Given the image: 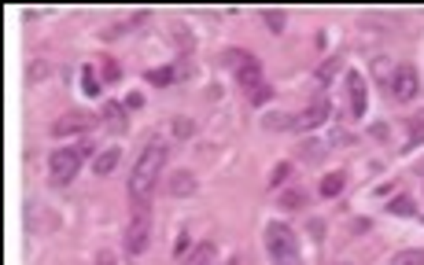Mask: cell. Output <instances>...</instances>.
<instances>
[{"instance_id": "1", "label": "cell", "mask_w": 424, "mask_h": 265, "mask_svg": "<svg viewBox=\"0 0 424 265\" xmlns=\"http://www.w3.org/2000/svg\"><path fill=\"white\" fill-rule=\"evenodd\" d=\"M166 159H170V147L162 137H148L144 144V152L133 166V173H129V203L133 207H148V199L159 185L162 170H166Z\"/></svg>"}, {"instance_id": "2", "label": "cell", "mask_w": 424, "mask_h": 265, "mask_svg": "<svg viewBox=\"0 0 424 265\" xmlns=\"http://www.w3.org/2000/svg\"><path fill=\"white\" fill-rule=\"evenodd\" d=\"M266 251L277 261H284V258H296L299 254V236H296V228L284 225V221H269L266 225Z\"/></svg>"}, {"instance_id": "3", "label": "cell", "mask_w": 424, "mask_h": 265, "mask_svg": "<svg viewBox=\"0 0 424 265\" xmlns=\"http://www.w3.org/2000/svg\"><path fill=\"white\" fill-rule=\"evenodd\" d=\"M78 170H81V152L78 147H56V152L48 155V180H52L56 188H67L78 177Z\"/></svg>"}, {"instance_id": "4", "label": "cell", "mask_w": 424, "mask_h": 265, "mask_svg": "<svg viewBox=\"0 0 424 265\" xmlns=\"http://www.w3.org/2000/svg\"><path fill=\"white\" fill-rule=\"evenodd\" d=\"M148 236H152V207H133L129 225H126V236H122L126 254H144Z\"/></svg>"}, {"instance_id": "5", "label": "cell", "mask_w": 424, "mask_h": 265, "mask_svg": "<svg viewBox=\"0 0 424 265\" xmlns=\"http://www.w3.org/2000/svg\"><path fill=\"white\" fill-rule=\"evenodd\" d=\"M387 92H391V99H395V104H410V99L420 92V74H417V66L402 63L399 70H395V78H391Z\"/></svg>"}, {"instance_id": "6", "label": "cell", "mask_w": 424, "mask_h": 265, "mask_svg": "<svg viewBox=\"0 0 424 265\" xmlns=\"http://www.w3.org/2000/svg\"><path fill=\"white\" fill-rule=\"evenodd\" d=\"M92 125H96L92 114H85V111H67L63 118L52 122V137H81V132H89Z\"/></svg>"}, {"instance_id": "7", "label": "cell", "mask_w": 424, "mask_h": 265, "mask_svg": "<svg viewBox=\"0 0 424 265\" xmlns=\"http://www.w3.org/2000/svg\"><path fill=\"white\" fill-rule=\"evenodd\" d=\"M347 92H351V114H354V118H365V111H369V85H365V78L358 74V70H347Z\"/></svg>"}, {"instance_id": "8", "label": "cell", "mask_w": 424, "mask_h": 265, "mask_svg": "<svg viewBox=\"0 0 424 265\" xmlns=\"http://www.w3.org/2000/svg\"><path fill=\"white\" fill-rule=\"evenodd\" d=\"M329 114H332L329 99H325V96H317V99H314V104H310L303 114H296V125H291V129H299V132H306V129H317L325 118H329Z\"/></svg>"}, {"instance_id": "9", "label": "cell", "mask_w": 424, "mask_h": 265, "mask_svg": "<svg viewBox=\"0 0 424 265\" xmlns=\"http://www.w3.org/2000/svg\"><path fill=\"white\" fill-rule=\"evenodd\" d=\"M236 85L243 89V96H251L258 85H266V81H262V63H258L255 56H251V59L236 70Z\"/></svg>"}, {"instance_id": "10", "label": "cell", "mask_w": 424, "mask_h": 265, "mask_svg": "<svg viewBox=\"0 0 424 265\" xmlns=\"http://www.w3.org/2000/svg\"><path fill=\"white\" fill-rule=\"evenodd\" d=\"M195 177L188 173V170H177V173H170V180H166V192L170 195H177V199H185V195H195Z\"/></svg>"}, {"instance_id": "11", "label": "cell", "mask_w": 424, "mask_h": 265, "mask_svg": "<svg viewBox=\"0 0 424 265\" xmlns=\"http://www.w3.org/2000/svg\"><path fill=\"white\" fill-rule=\"evenodd\" d=\"M119 159H122L119 147H104L100 155H92V173L96 177H111V173H115V166H119Z\"/></svg>"}, {"instance_id": "12", "label": "cell", "mask_w": 424, "mask_h": 265, "mask_svg": "<svg viewBox=\"0 0 424 265\" xmlns=\"http://www.w3.org/2000/svg\"><path fill=\"white\" fill-rule=\"evenodd\" d=\"M104 125L111 132H126L129 122H126V104H115V99H107L104 104Z\"/></svg>"}, {"instance_id": "13", "label": "cell", "mask_w": 424, "mask_h": 265, "mask_svg": "<svg viewBox=\"0 0 424 265\" xmlns=\"http://www.w3.org/2000/svg\"><path fill=\"white\" fill-rule=\"evenodd\" d=\"M185 265H218V243L203 240L200 247H192V254H188Z\"/></svg>"}, {"instance_id": "14", "label": "cell", "mask_w": 424, "mask_h": 265, "mask_svg": "<svg viewBox=\"0 0 424 265\" xmlns=\"http://www.w3.org/2000/svg\"><path fill=\"white\" fill-rule=\"evenodd\" d=\"M277 207H281V210H288V214L306 210V207H310V195H306L303 188H291V192H284L281 199H277Z\"/></svg>"}, {"instance_id": "15", "label": "cell", "mask_w": 424, "mask_h": 265, "mask_svg": "<svg viewBox=\"0 0 424 265\" xmlns=\"http://www.w3.org/2000/svg\"><path fill=\"white\" fill-rule=\"evenodd\" d=\"M344 188H347V173H344V170H336V173H325V177H321V195H325V199H336Z\"/></svg>"}, {"instance_id": "16", "label": "cell", "mask_w": 424, "mask_h": 265, "mask_svg": "<svg viewBox=\"0 0 424 265\" xmlns=\"http://www.w3.org/2000/svg\"><path fill=\"white\" fill-rule=\"evenodd\" d=\"M100 89H104V81L96 78V66H92V63H85V66H81V92L96 99V96H100Z\"/></svg>"}, {"instance_id": "17", "label": "cell", "mask_w": 424, "mask_h": 265, "mask_svg": "<svg viewBox=\"0 0 424 265\" xmlns=\"http://www.w3.org/2000/svg\"><path fill=\"white\" fill-rule=\"evenodd\" d=\"M384 210L391 214V218H413V214H417V207H413V199H410V195H395Z\"/></svg>"}, {"instance_id": "18", "label": "cell", "mask_w": 424, "mask_h": 265, "mask_svg": "<svg viewBox=\"0 0 424 265\" xmlns=\"http://www.w3.org/2000/svg\"><path fill=\"white\" fill-rule=\"evenodd\" d=\"M144 81H148V85L166 89V85H174V81H177V74H174V66H159V70H148V74H144Z\"/></svg>"}, {"instance_id": "19", "label": "cell", "mask_w": 424, "mask_h": 265, "mask_svg": "<svg viewBox=\"0 0 424 265\" xmlns=\"http://www.w3.org/2000/svg\"><path fill=\"white\" fill-rule=\"evenodd\" d=\"M174 44H177V52H181L185 59L195 52V37H192V33H188L185 26H174Z\"/></svg>"}, {"instance_id": "20", "label": "cell", "mask_w": 424, "mask_h": 265, "mask_svg": "<svg viewBox=\"0 0 424 265\" xmlns=\"http://www.w3.org/2000/svg\"><path fill=\"white\" fill-rule=\"evenodd\" d=\"M339 70H344V59H339V56L325 59V63L317 66V81H321V85H329V81H332V78H336Z\"/></svg>"}, {"instance_id": "21", "label": "cell", "mask_w": 424, "mask_h": 265, "mask_svg": "<svg viewBox=\"0 0 424 265\" xmlns=\"http://www.w3.org/2000/svg\"><path fill=\"white\" fill-rule=\"evenodd\" d=\"M262 23L269 26V33H284V23H288V15L281 8H262Z\"/></svg>"}, {"instance_id": "22", "label": "cell", "mask_w": 424, "mask_h": 265, "mask_svg": "<svg viewBox=\"0 0 424 265\" xmlns=\"http://www.w3.org/2000/svg\"><path fill=\"white\" fill-rule=\"evenodd\" d=\"M251 59V52H243V48H225V52H222V66H233V70H240V66L243 63H248Z\"/></svg>"}, {"instance_id": "23", "label": "cell", "mask_w": 424, "mask_h": 265, "mask_svg": "<svg viewBox=\"0 0 424 265\" xmlns=\"http://www.w3.org/2000/svg\"><path fill=\"white\" fill-rule=\"evenodd\" d=\"M303 162H317L321 155H325V144L321 140H306V144H299V152H296Z\"/></svg>"}, {"instance_id": "24", "label": "cell", "mask_w": 424, "mask_h": 265, "mask_svg": "<svg viewBox=\"0 0 424 265\" xmlns=\"http://www.w3.org/2000/svg\"><path fill=\"white\" fill-rule=\"evenodd\" d=\"M262 125H266V129H277V132H281V129H291V125H296V114H266Z\"/></svg>"}, {"instance_id": "25", "label": "cell", "mask_w": 424, "mask_h": 265, "mask_svg": "<svg viewBox=\"0 0 424 265\" xmlns=\"http://www.w3.org/2000/svg\"><path fill=\"white\" fill-rule=\"evenodd\" d=\"M288 177H291V162H277L269 170V188H281Z\"/></svg>"}, {"instance_id": "26", "label": "cell", "mask_w": 424, "mask_h": 265, "mask_svg": "<svg viewBox=\"0 0 424 265\" xmlns=\"http://www.w3.org/2000/svg\"><path fill=\"white\" fill-rule=\"evenodd\" d=\"M387 265H424V251H399Z\"/></svg>"}, {"instance_id": "27", "label": "cell", "mask_w": 424, "mask_h": 265, "mask_svg": "<svg viewBox=\"0 0 424 265\" xmlns=\"http://www.w3.org/2000/svg\"><path fill=\"white\" fill-rule=\"evenodd\" d=\"M192 132H195V122H192V118H174V137H177V140H188Z\"/></svg>"}, {"instance_id": "28", "label": "cell", "mask_w": 424, "mask_h": 265, "mask_svg": "<svg viewBox=\"0 0 424 265\" xmlns=\"http://www.w3.org/2000/svg\"><path fill=\"white\" fill-rule=\"evenodd\" d=\"M248 99H251L255 107H262V104H269V99H273V85H258V89H255V92L248 96Z\"/></svg>"}, {"instance_id": "29", "label": "cell", "mask_w": 424, "mask_h": 265, "mask_svg": "<svg viewBox=\"0 0 424 265\" xmlns=\"http://www.w3.org/2000/svg\"><path fill=\"white\" fill-rule=\"evenodd\" d=\"M395 70H399V66H391L387 59H377V78L384 81V85H391V78H395Z\"/></svg>"}, {"instance_id": "30", "label": "cell", "mask_w": 424, "mask_h": 265, "mask_svg": "<svg viewBox=\"0 0 424 265\" xmlns=\"http://www.w3.org/2000/svg\"><path fill=\"white\" fill-rule=\"evenodd\" d=\"M48 74V63L41 59V63H34V66H30V74H26V81H30V85H37V78H44Z\"/></svg>"}, {"instance_id": "31", "label": "cell", "mask_w": 424, "mask_h": 265, "mask_svg": "<svg viewBox=\"0 0 424 265\" xmlns=\"http://www.w3.org/2000/svg\"><path fill=\"white\" fill-rule=\"evenodd\" d=\"M174 74H177V81H185V78L192 74V63H188V59L181 56V59H177V63H174Z\"/></svg>"}, {"instance_id": "32", "label": "cell", "mask_w": 424, "mask_h": 265, "mask_svg": "<svg viewBox=\"0 0 424 265\" xmlns=\"http://www.w3.org/2000/svg\"><path fill=\"white\" fill-rule=\"evenodd\" d=\"M119 78V63L115 59H104V81H115Z\"/></svg>"}, {"instance_id": "33", "label": "cell", "mask_w": 424, "mask_h": 265, "mask_svg": "<svg viewBox=\"0 0 424 265\" xmlns=\"http://www.w3.org/2000/svg\"><path fill=\"white\" fill-rule=\"evenodd\" d=\"M140 107H144V96L140 92H129L126 96V111H140Z\"/></svg>"}, {"instance_id": "34", "label": "cell", "mask_w": 424, "mask_h": 265, "mask_svg": "<svg viewBox=\"0 0 424 265\" xmlns=\"http://www.w3.org/2000/svg\"><path fill=\"white\" fill-rule=\"evenodd\" d=\"M74 147L81 152V159H89V155L96 152V144H92V140H81V144H74Z\"/></svg>"}, {"instance_id": "35", "label": "cell", "mask_w": 424, "mask_h": 265, "mask_svg": "<svg viewBox=\"0 0 424 265\" xmlns=\"http://www.w3.org/2000/svg\"><path fill=\"white\" fill-rule=\"evenodd\" d=\"M96 265H119V261H115L111 251H100V254H96Z\"/></svg>"}, {"instance_id": "36", "label": "cell", "mask_w": 424, "mask_h": 265, "mask_svg": "<svg viewBox=\"0 0 424 265\" xmlns=\"http://www.w3.org/2000/svg\"><path fill=\"white\" fill-rule=\"evenodd\" d=\"M185 247H188V236H185V232H181V236H177V247H174V254L181 258V254H185Z\"/></svg>"}, {"instance_id": "37", "label": "cell", "mask_w": 424, "mask_h": 265, "mask_svg": "<svg viewBox=\"0 0 424 265\" xmlns=\"http://www.w3.org/2000/svg\"><path fill=\"white\" fill-rule=\"evenodd\" d=\"M277 265H303V258L296 254V258H284V261H277Z\"/></svg>"}]
</instances>
